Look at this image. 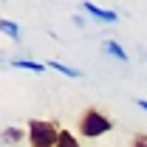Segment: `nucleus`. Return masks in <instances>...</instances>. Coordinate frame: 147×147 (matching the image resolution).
<instances>
[{
  "mask_svg": "<svg viewBox=\"0 0 147 147\" xmlns=\"http://www.w3.org/2000/svg\"><path fill=\"white\" fill-rule=\"evenodd\" d=\"M82 11H88L93 20H99V23H116L119 20V14L116 11H108V9H99L96 3H91V0H85L82 3Z\"/></svg>",
  "mask_w": 147,
  "mask_h": 147,
  "instance_id": "3",
  "label": "nucleus"
},
{
  "mask_svg": "<svg viewBox=\"0 0 147 147\" xmlns=\"http://www.w3.org/2000/svg\"><path fill=\"white\" fill-rule=\"evenodd\" d=\"M48 68H54V71H59V74H65V76H82V71H76V68H68V65H62V62H57V59H51L48 62Z\"/></svg>",
  "mask_w": 147,
  "mask_h": 147,
  "instance_id": "8",
  "label": "nucleus"
},
{
  "mask_svg": "<svg viewBox=\"0 0 147 147\" xmlns=\"http://www.w3.org/2000/svg\"><path fill=\"white\" fill-rule=\"evenodd\" d=\"M3 59H6V57H3V51H0V62H3Z\"/></svg>",
  "mask_w": 147,
  "mask_h": 147,
  "instance_id": "12",
  "label": "nucleus"
},
{
  "mask_svg": "<svg viewBox=\"0 0 147 147\" xmlns=\"http://www.w3.org/2000/svg\"><path fill=\"white\" fill-rule=\"evenodd\" d=\"M0 139H3L6 144H17L20 139H23V130L20 127H6L3 133H0Z\"/></svg>",
  "mask_w": 147,
  "mask_h": 147,
  "instance_id": "7",
  "label": "nucleus"
},
{
  "mask_svg": "<svg viewBox=\"0 0 147 147\" xmlns=\"http://www.w3.org/2000/svg\"><path fill=\"white\" fill-rule=\"evenodd\" d=\"M11 65H14V68H23V71H34V74L45 71V65H40L34 59H11Z\"/></svg>",
  "mask_w": 147,
  "mask_h": 147,
  "instance_id": "6",
  "label": "nucleus"
},
{
  "mask_svg": "<svg viewBox=\"0 0 147 147\" xmlns=\"http://www.w3.org/2000/svg\"><path fill=\"white\" fill-rule=\"evenodd\" d=\"M113 127V122H110L105 113H99L96 108H88L82 116H79V133L85 136V139H96V136H105L108 130Z\"/></svg>",
  "mask_w": 147,
  "mask_h": 147,
  "instance_id": "2",
  "label": "nucleus"
},
{
  "mask_svg": "<svg viewBox=\"0 0 147 147\" xmlns=\"http://www.w3.org/2000/svg\"><path fill=\"white\" fill-rule=\"evenodd\" d=\"M0 31H3L6 37H11L14 42L23 40V37H20V26H17V23H11V20H0Z\"/></svg>",
  "mask_w": 147,
  "mask_h": 147,
  "instance_id": "5",
  "label": "nucleus"
},
{
  "mask_svg": "<svg viewBox=\"0 0 147 147\" xmlns=\"http://www.w3.org/2000/svg\"><path fill=\"white\" fill-rule=\"evenodd\" d=\"M102 51L110 54L113 59H119V62H130V59H127V51H125L116 40H102Z\"/></svg>",
  "mask_w": 147,
  "mask_h": 147,
  "instance_id": "4",
  "label": "nucleus"
},
{
  "mask_svg": "<svg viewBox=\"0 0 147 147\" xmlns=\"http://www.w3.org/2000/svg\"><path fill=\"white\" fill-rule=\"evenodd\" d=\"M28 142H31V147H57L59 125L45 122V119H31L28 122Z\"/></svg>",
  "mask_w": 147,
  "mask_h": 147,
  "instance_id": "1",
  "label": "nucleus"
},
{
  "mask_svg": "<svg viewBox=\"0 0 147 147\" xmlns=\"http://www.w3.org/2000/svg\"><path fill=\"white\" fill-rule=\"evenodd\" d=\"M57 147H79V142L74 139L71 130H59V142H57Z\"/></svg>",
  "mask_w": 147,
  "mask_h": 147,
  "instance_id": "9",
  "label": "nucleus"
},
{
  "mask_svg": "<svg viewBox=\"0 0 147 147\" xmlns=\"http://www.w3.org/2000/svg\"><path fill=\"white\" fill-rule=\"evenodd\" d=\"M130 147H147V133H136L133 142H130Z\"/></svg>",
  "mask_w": 147,
  "mask_h": 147,
  "instance_id": "10",
  "label": "nucleus"
},
{
  "mask_svg": "<svg viewBox=\"0 0 147 147\" xmlns=\"http://www.w3.org/2000/svg\"><path fill=\"white\" fill-rule=\"evenodd\" d=\"M136 105H139L142 110H147V99H136Z\"/></svg>",
  "mask_w": 147,
  "mask_h": 147,
  "instance_id": "11",
  "label": "nucleus"
}]
</instances>
